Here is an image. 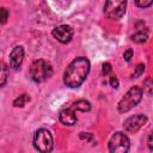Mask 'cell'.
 <instances>
[{"label": "cell", "mask_w": 153, "mask_h": 153, "mask_svg": "<svg viewBox=\"0 0 153 153\" xmlns=\"http://www.w3.org/2000/svg\"><path fill=\"white\" fill-rule=\"evenodd\" d=\"M109 82H110V85H111L112 88H117V87H118V84H120L116 75H111L110 79H109Z\"/></svg>", "instance_id": "obj_19"}, {"label": "cell", "mask_w": 153, "mask_h": 153, "mask_svg": "<svg viewBox=\"0 0 153 153\" xmlns=\"http://www.w3.org/2000/svg\"><path fill=\"white\" fill-rule=\"evenodd\" d=\"M53 36L61 43H68L72 37H73V29L69 26V25H60V26H56L53 31H51Z\"/></svg>", "instance_id": "obj_8"}, {"label": "cell", "mask_w": 153, "mask_h": 153, "mask_svg": "<svg viewBox=\"0 0 153 153\" xmlns=\"http://www.w3.org/2000/svg\"><path fill=\"white\" fill-rule=\"evenodd\" d=\"M7 75H8V69H7V66L1 62V78H0V86L4 87L5 84H6V80H7Z\"/></svg>", "instance_id": "obj_15"}, {"label": "cell", "mask_w": 153, "mask_h": 153, "mask_svg": "<svg viewBox=\"0 0 153 153\" xmlns=\"http://www.w3.org/2000/svg\"><path fill=\"white\" fill-rule=\"evenodd\" d=\"M59 120L65 126H73L76 122V116H75V112L73 109L67 108V109H63L60 111Z\"/></svg>", "instance_id": "obj_10"}, {"label": "cell", "mask_w": 153, "mask_h": 153, "mask_svg": "<svg viewBox=\"0 0 153 153\" xmlns=\"http://www.w3.org/2000/svg\"><path fill=\"white\" fill-rule=\"evenodd\" d=\"M53 75V67L45 60H36L30 66V76L35 82H43Z\"/></svg>", "instance_id": "obj_2"}, {"label": "cell", "mask_w": 153, "mask_h": 153, "mask_svg": "<svg viewBox=\"0 0 153 153\" xmlns=\"http://www.w3.org/2000/svg\"><path fill=\"white\" fill-rule=\"evenodd\" d=\"M143 71H145V65H143V63H139V65L135 67V73H134L135 78L140 76V75L143 73Z\"/></svg>", "instance_id": "obj_18"}, {"label": "cell", "mask_w": 153, "mask_h": 153, "mask_svg": "<svg viewBox=\"0 0 153 153\" xmlns=\"http://www.w3.org/2000/svg\"><path fill=\"white\" fill-rule=\"evenodd\" d=\"M90 61L86 57L74 59L65 71L63 84L69 88H78L87 78L90 73Z\"/></svg>", "instance_id": "obj_1"}, {"label": "cell", "mask_w": 153, "mask_h": 153, "mask_svg": "<svg viewBox=\"0 0 153 153\" xmlns=\"http://www.w3.org/2000/svg\"><path fill=\"white\" fill-rule=\"evenodd\" d=\"M141 98H142V90L139 86L130 87L118 102V111L121 114L128 112L140 103Z\"/></svg>", "instance_id": "obj_3"}, {"label": "cell", "mask_w": 153, "mask_h": 153, "mask_svg": "<svg viewBox=\"0 0 153 153\" xmlns=\"http://www.w3.org/2000/svg\"><path fill=\"white\" fill-rule=\"evenodd\" d=\"M146 122H147V117L142 114H137V115L128 117L123 122V127L129 133H136L139 129H141L146 124Z\"/></svg>", "instance_id": "obj_7"}, {"label": "cell", "mask_w": 153, "mask_h": 153, "mask_svg": "<svg viewBox=\"0 0 153 153\" xmlns=\"http://www.w3.org/2000/svg\"><path fill=\"white\" fill-rule=\"evenodd\" d=\"M33 146L39 153H50L54 147L51 133L44 128L38 129L33 136Z\"/></svg>", "instance_id": "obj_4"}, {"label": "cell", "mask_w": 153, "mask_h": 153, "mask_svg": "<svg viewBox=\"0 0 153 153\" xmlns=\"http://www.w3.org/2000/svg\"><path fill=\"white\" fill-rule=\"evenodd\" d=\"M127 7V1H106L104 5V14L109 19H120Z\"/></svg>", "instance_id": "obj_6"}, {"label": "cell", "mask_w": 153, "mask_h": 153, "mask_svg": "<svg viewBox=\"0 0 153 153\" xmlns=\"http://www.w3.org/2000/svg\"><path fill=\"white\" fill-rule=\"evenodd\" d=\"M131 39L136 43H143L148 39V31L146 29H139L133 36H131Z\"/></svg>", "instance_id": "obj_11"}, {"label": "cell", "mask_w": 153, "mask_h": 153, "mask_svg": "<svg viewBox=\"0 0 153 153\" xmlns=\"http://www.w3.org/2000/svg\"><path fill=\"white\" fill-rule=\"evenodd\" d=\"M147 146H148L149 151L153 152V131L149 134V136H148V139H147Z\"/></svg>", "instance_id": "obj_22"}, {"label": "cell", "mask_w": 153, "mask_h": 153, "mask_svg": "<svg viewBox=\"0 0 153 153\" xmlns=\"http://www.w3.org/2000/svg\"><path fill=\"white\" fill-rule=\"evenodd\" d=\"M73 108L79 110V111H82V112H86L91 109V103L86 99H79L76 100L74 104H73Z\"/></svg>", "instance_id": "obj_12"}, {"label": "cell", "mask_w": 153, "mask_h": 153, "mask_svg": "<svg viewBox=\"0 0 153 153\" xmlns=\"http://www.w3.org/2000/svg\"><path fill=\"white\" fill-rule=\"evenodd\" d=\"M111 65L109 63V62H105V63H103V74H105V75H108V74H110V72H111Z\"/></svg>", "instance_id": "obj_21"}, {"label": "cell", "mask_w": 153, "mask_h": 153, "mask_svg": "<svg viewBox=\"0 0 153 153\" xmlns=\"http://www.w3.org/2000/svg\"><path fill=\"white\" fill-rule=\"evenodd\" d=\"M24 60V49L22 45H16L10 53V67L13 69H19Z\"/></svg>", "instance_id": "obj_9"}, {"label": "cell", "mask_w": 153, "mask_h": 153, "mask_svg": "<svg viewBox=\"0 0 153 153\" xmlns=\"http://www.w3.org/2000/svg\"><path fill=\"white\" fill-rule=\"evenodd\" d=\"M130 148V140L127 134L122 131L115 133L109 140L110 153H128Z\"/></svg>", "instance_id": "obj_5"}, {"label": "cell", "mask_w": 153, "mask_h": 153, "mask_svg": "<svg viewBox=\"0 0 153 153\" xmlns=\"http://www.w3.org/2000/svg\"><path fill=\"white\" fill-rule=\"evenodd\" d=\"M131 57H133V50H131V49H127V50L123 53V59H124V61L129 62V61L131 60Z\"/></svg>", "instance_id": "obj_20"}, {"label": "cell", "mask_w": 153, "mask_h": 153, "mask_svg": "<svg viewBox=\"0 0 153 153\" xmlns=\"http://www.w3.org/2000/svg\"><path fill=\"white\" fill-rule=\"evenodd\" d=\"M143 91L149 94V96H153V78L149 76V78H146L143 80Z\"/></svg>", "instance_id": "obj_14"}, {"label": "cell", "mask_w": 153, "mask_h": 153, "mask_svg": "<svg viewBox=\"0 0 153 153\" xmlns=\"http://www.w3.org/2000/svg\"><path fill=\"white\" fill-rule=\"evenodd\" d=\"M0 13H1V17H0L1 24H5V23L7 22V18H8V11H7L5 7H1V8H0Z\"/></svg>", "instance_id": "obj_16"}, {"label": "cell", "mask_w": 153, "mask_h": 153, "mask_svg": "<svg viewBox=\"0 0 153 153\" xmlns=\"http://www.w3.org/2000/svg\"><path fill=\"white\" fill-rule=\"evenodd\" d=\"M27 102H30V96L26 94V93H23V94H20L18 98H16L13 100V105L16 108H23Z\"/></svg>", "instance_id": "obj_13"}, {"label": "cell", "mask_w": 153, "mask_h": 153, "mask_svg": "<svg viewBox=\"0 0 153 153\" xmlns=\"http://www.w3.org/2000/svg\"><path fill=\"white\" fill-rule=\"evenodd\" d=\"M134 4H135V6H137V7L145 8V7H149L151 5H153V0H148V1H135Z\"/></svg>", "instance_id": "obj_17"}]
</instances>
